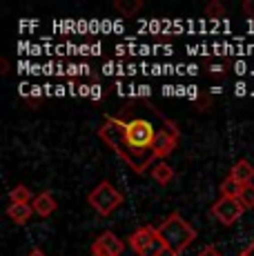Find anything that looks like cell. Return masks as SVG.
<instances>
[{"label":"cell","mask_w":254,"mask_h":256,"mask_svg":"<svg viewBox=\"0 0 254 256\" xmlns=\"http://www.w3.org/2000/svg\"><path fill=\"white\" fill-rule=\"evenodd\" d=\"M98 138L136 174H143L176 150L180 132L156 105L140 100L125 105L116 116H107L98 127Z\"/></svg>","instance_id":"1"},{"label":"cell","mask_w":254,"mask_h":256,"mask_svg":"<svg viewBox=\"0 0 254 256\" xmlns=\"http://www.w3.org/2000/svg\"><path fill=\"white\" fill-rule=\"evenodd\" d=\"M156 230H158V236L165 243V248H168L170 256H180L196 240V230H194L178 212L170 214Z\"/></svg>","instance_id":"2"},{"label":"cell","mask_w":254,"mask_h":256,"mask_svg":"<svg viewBox=\"0 0 254 256\" xmlns=\"http://www.w3.org/2000/svg\"><path fill=\"white\" fill-rule=\"evenodd\" d=\"M123 200H125V196L112 183H107V180L98 183L90 192V196H87V203L98 212L100 216H110L112 212L118 210L120 205H123Z\"/></svg>","instance_id":"3"},{"label":"cell","mask_w":254,"mask_h":256,"mask_svg":"<svg viewBox=\"0 0 254 256\" xmlns=\"http://www.w3.org/2000/svg\"><path fill=\"white\" fill-rule=\"evenodd\" d=\"M246 208L241 205L238 198H230V196H221L216 203L212 205V216L218 218L223 225H234L243 216Z\"/></svg>","instance_id":"4"},{"label":"cell","mask_w":254,"mask_h":256,"mask_svg":"<svg viewBox=\"0 0 254 256\" xmlns=\"http://www.w3.org/2000/svg\"><path fill=\"white\" fill-rule=\"evenodd\" d=\"M125 250V243L114 232H102L92 243V256H120Z\"/></svg>","instance_id":"5"},{"label":"cell","mask_w":254,"mask_h":256,"mask_svg":"<svg viewBox=\"0 0 254 256\" xmlns=\"http://www.w3.org/2000/svg\"><path fill=\"white\" fill-rule=\"evenodd\" d=\"M156 238H158V230H156L154 225H143V228H138L134 234L130 236L127 243H130V248L136 252V256H140Z\"/></svg>","instance_id":"6"},{"label":"cell","mask_w":254,"mask_h":256,"mask_svg":"<svg viewBox=\"0 0 254 256\" xmlns=\"http://www.w3.org/2000/svg\"><path fill=\"white\" fill-rule=\"evenodd\" d=\"M32 208H34V214L36 216L47 218V216H52L54 212L58 210V200L52 192H40V194H36V198L32 200Z\"/></svg>","instance_id":"7"},{"label":"cell","mask_w":254,"mask_h":256,"mask_svg":"<svg viewBox=\"0 0 254 256\" xmlns=\"http://www.w3.org/2000/svg\"><path fill=\"white\" fill-rule=\"evenodd\" d=\"M230 176H232L234 180H238L241 185H250L254 180V165L246 158L236 160V163L232 165V170H230Z\"/></svg>","instance_id":"8"},{"label":"cell","mask_w":254,"mask_h":256,"mask_svg":"<svg viewBox=\"0 0 254 256\" xmlns=\"http://www.w3.org/2000/svg\"><path fill=\"white\" fill-rule=\"evenodd\" d=\"M7 216H9V220L12 223H16V225H25L32 220V216H34V208L32 205H18V203H9V208H7Z\"/></svg>","instance_id":"9"},{"label":"cell","mask_w":254,"mask_h":256,"mask_svg":"<svg viewBox=\"0 0 254 256\" xmlns=\"http://www.w3.org/2000/svg\"><path fill=\"white\" fill-rule=\"evenodd\" d=\"M152 178H154L158 185H170V183H172V178H174L172 165H168L165 160L156 163V165L152 167Z\"/></svg>","instance_id":"10"},{"label":"cell","mask_w":254,"mask_h":256,"mask_svg":"<svg viewBox=\"0 0 254 256\" xmlns=\"http://www.w3.org/2000/svg\"><path fill=\"white\" fill-rule=\"evenodd\" d=\"M36 196L32 194L27 185H16L12 192H9V203H18V205H32V200Z\"/></svg>","instance_id":"11"},{"label":"cell","mask_w":254,"mask_h":256,"mask_svg":"<svg viewBox=\"0 0 254 256\" xmlns=\"http://www.w3.org/2000/svg\"><path fill=\"white\" fill-rule=\"evenodd\" d=\"M114 7L118 9L120 14H125V16H134L136 12L143 9V2H140V0H116Z\"/></svg>","instance_id":"12"},{"label":"cell","mask_w":254,"mask_h":256,"mask_svg":"<svg viewBox=\"0 0 254 256\" xmlns=\"http://www.w3.org/2000/svg\"><path fill=\"white\" fill-rule=\"evenodd\" d=\"M241 190H243V185L238 183V180H234L232 176H228V178L221 183V196H230V198H238Z\"/></svg>","instance_id":"13"},{"label":"cell","mask_w":254,"mask_h":256,"mask_svg":"<svg viewBox=\"0 0 254 256\" xmlns=\"http://www.w3.org/2000/svg\"><path fill=\"white\" fill-rule=\"evenodd\" d=\"M238 200H241V205H243L246 210H252V208H254V183L243 185L241 194H238Z\"/></svg>","instance_id":"14"},{"label":"cell","mask_w":254,"mask_h":256,"mask_svg":"<svg viewBox=\"0 0 254 256\" xmlns=\"http://www.w3.org/2000/svg\"><path fill=\"white\" fill-rule=\"evenodd\" d=\"M163 254H168V248H165V243L160 240V236H158V238H156L140 256H163Z\"/></svg>","instance_id":"15"},{"label":"cell","mask_w":254,"mask_h":256,"mask_svg":"<svg viewBox=\"0 0 254 256\" xmlns=\"http://www.w3.org/2000/svg\"><path fill=\"white\" fill-rule=\"evenodd\" d=\"M223 12H226V9H223V4L216 2V0H214V2H210L208 7H205V16H208V18H221Z\"/></svg>","instance_id":"16"},{"label":"cell","mask_w":254,"mask_h":256,"mask_svg":"<svg viewBox=\"0 0 254 256\" xmlns=\"http://www.w3.org/2000/svg\"><path fill=\"white\" fill-rule=\"evenodd\" d=\"M198 256H223V252L218 248H214V245H205L201 252H198Z\"/></svg>","instance_id":"17"},{"label":"cell","mask_w":254,"mask_h":256,"mask_svg":"<svg viewBox=\"0 0 254 256\" xmlns=\"http://www.w3.org/2000/svg\"><path fill=\"white\" fill-rule=\"evenodd\" d=\"M238 256H254V240H252V243H250V245H248V248H246V250H243V252H241V254H238Z\"/></svg>","instance_id":"18"},{"label":"cell","mask_w":254,"mask_h":256,"mask_svg":"<svg viewBox=\"0 0 254 256\" xmlns=\"http://www.w3.org/2000/svg\"><path fill=\"white\" fill-rule=\"evenodd\" d=\"M27 256H47V254L42 252V250H38V248H36V250H32V252H29Z\"/></svg>","instance_id":"19"}]
</instances>
